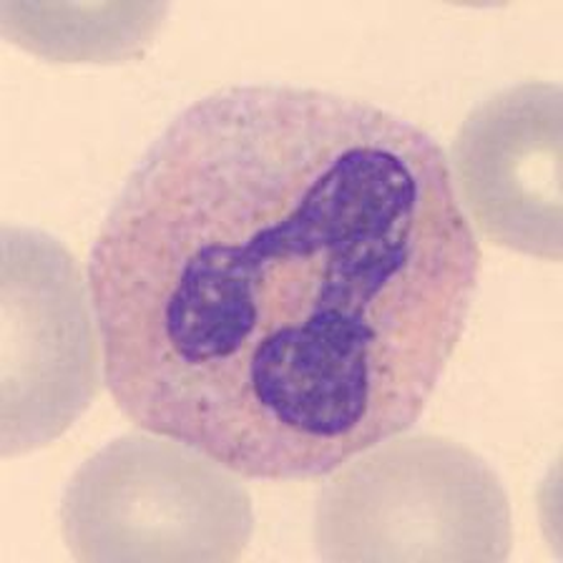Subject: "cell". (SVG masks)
Masks as SVG:
<instances>
[{"instance_id": "5b68a950", "label": "cell", "mask_w": 563, "mask_h": 563, "mask_svg": "<svg viewBox=\"0 0 563 563\" xmlns=\"http://www.w3.org/2000/svg\"><path fill=\"white\" fill-rule=\"evenodd\" d=\"M563 93L526 81L488 96L457 126L451 162L465 209L493 244L561 262Z\"/></svg>"}, {"instance_id": "6da1fadb", "label": "cell", "mask_w": 563, "mask_h": 563, "mask_svg": "<svg viewBox=\"0 0 563 563\" xmlns=\"http://www.w3.org/2000/svg\"><path fill=\"white\" fill-rule=\"evenodd\" d=\"M478 269L428 131L317 88H219L146 148L93 242L106 387L246 478H322L416 426Z\"/></svg>"}, {"instance_id": "7a4b0ae2", "label": "cell", "mask_w": 563, "mask_h": 563, "mask_svg": "<svg viewBox=\"0 0 563 563\" xmlns=\"http://www.w3.org/2000/svg\"><path fill=\"white\" fill-rule=\"evenodd\" d=\"M312 543L332 563L506 561L514 514L504 481L471 448L393 435L320 490Z\"/></svg>"}, {"instance_id": "277c9868", "label": "cell", "mask_w": 563, "mask_h": 563, "mask_svg": "<svg viewBox=\"0 0 563 563\" xmlns=\"http://www.w3.org/2000/svg\"><path fill=\"white\" fill-rule=\"evenodd\" d=\"M91 289L64 244L3 227L0 262V453L51 445L91 408L101 385Z\"/></svg>"}, {"instance_id": "3957f363", "label": "cell", "mask_w": 563, "mask_h": 563, "mask_svg": "<svg viewBox=\"0 0 563 563\" xmlns=\"http://www.w3.org/2000/svg\"><path fill=\"white\" fill-rule=\"evenodd\" d=\"M60 531L84 563L244 556L254 508L240 473L166 435H121L70 475Z\"/></svg>"}, {"instance_id": "8992f818", "label": "cell", "mask_w": 563, "mask_h": 563, "mask_svg": "<svg viewBox=\"0 0 563 563\" xmlns=\"http://www.w3.org/2000/svg\"><path fill=\"white\" fill-rule=\"evenodd\" d=\"M166 3H3L0 29L48 64H126L152 48Z\"/></svg>"}]
</instances>
